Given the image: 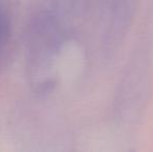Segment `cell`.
Returning <instances> with one entry per match:
<instances>
[{
  "label": "cell",
  "mask_w": 153,
  "mask_h": 152,
  "mask_svg": "<svg viewBox=\"0 0 153 152\" xmlns=\"http://www.w3.org/2000/svg\"><path fill=\"white\" fill-rule=\"evenodd\" d=\"M5 18H4V15L2 13V10H0V43L3 40L4 33H5Z\"/></svg>",
  "instance_id": "6da1fadb"
}]
</instances>
